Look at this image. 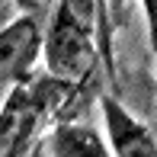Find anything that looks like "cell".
I'll return each mask as SVG.
<instances>
[{
    "instance_id": "obj_1",
    "label": "cell",
    "mask_w": 157,
    "mask_h": 157,
    "mask_svg": "<svg viewBox=\"0 0 157 157\" xmlns=\"http://www.w3.org/2000/svg\"><path fill=\"white\" fill-rule=\"evenodd\" d=\"M71 83L48 74V80L26 83L19 80L0 103V157H26L39 138L45 116Z\"/></svg>"
},
{
    "instance_id": "obj_2",
    "label": "cell",
    "mask_w": 157,
    "mask_h": 157,
    "mask_svg": "<svg viewBox=\"0 0 157 157\" xmlns=\"http://www.w3.org/2000/svg\"><path fill=\"white\" fill-rule=\"evenodd\" d=\"M42 58L48 74L64 83L87 80L99 58V29L55 3L52 19L42 32Z\"/></svg>"
},
{
    "instance_id": "obj_3",
    "label": "cell",
    "mask_w": 157,
    "mask_h": 157,
    "mask_svg": "<svg viewBox=\"0 0 157 157\" xmlns=\"http://www.w3.org/2000/svg\"><path fill=\"white\" fill-rule=\"evenodd\" d=\"M99 109H103L106 141L112 147V157H157V135L141 119H135L119 96L106 93L99 99Z\"/></svg>"
},
{
    "instance_id": "obj_4",
    "label": "cell",
    "mask_w": 157,
    "mask_h": 157,
    "mask_svg": "<svg viewBox=\"0 0 157 157\" xmlns=\"http://www.w3.org/2000/svg\"><path fill=\"white\" fill-rule=\"evenodd\" d=\"M42 52V29L35 13H19L10 26L0 29V74L23 80Z\"/></svg>"
},
{
    "instance_id": "obj_5",
    "label": "cell",
    "mask_w": 157,
    "mask_h": 157,
    "mask_svg": "<svg viewBox=\"0 0 157 157\" xmlns=\"http://www.w3.org/2000/svg\"><path fill=\"white\" fill-rule=\"evenodd\" d=\"M52 157H112V147L90 122H58L52 132Z\"/></svg>"
},
{
    "instance_id": "obj_6",
    "label": "cell",
    "mask_w": 157,
    "mask_h": 157,
    "mask_svg": "<svg viewBox=\"0 0 157 157\" xmlns=\"http://www.w3.org/2000/svg\"><path fill=\"white\" fill-rule=\"evenodd\" d=\"M128 0H99V58L106 61V77L116 83V55H112V35L122 26Z\"/></svg>"
},
{
    "instance_id": "obj_7",
    "label": "cell",
    "mask_w": 157,
    "mask_h": 157,
    "mask_svg": "<svg viewBox=\"0 0 157 157\" xmlns=\"http://www.w3.org/2000/svg\"><path fill=\"white\" fill-rule=\"evenodd\" d=\"M141 10H144V23H147V39H151V48L157 52V0H141Z\"/></svg>"
},
{
    "instance_id": "obj_8",
    "label": "cell",
    "mask_w": 157,
    "mask_h": 157,
    "mask_svg": "<svg viewBox=\"0 0 157 157\" xmlns=\"http://www.w3.org/2000/svg\"><path fill=\"white\" fill-rule=\"evenodd\" d=\"M13 3L19 6V13H39V10H45L48 0H13Z\"/></svg>"
},
{
    "instance_id": "obj_9",
    "label": "cell",
    "mask_w": 157,
    "mask_h": 157,
    "mask_svg": "<svg viewBox=\"0 0 157 157\" xmlns=\"http://www.w3.org/2000/svg\"><path fill=\"white\" fill-rule=\"evenodd\" d=\"M3 19H6V6H3V0H0V26H3Z\"/></svg>"
}]
</instances>
